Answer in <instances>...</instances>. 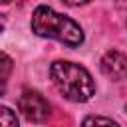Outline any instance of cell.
<instances>
[{"label": "cell", "mask_w": 127, "mask_h": 127, "mask_svg": "<svg viewBox=\"0 0 127 127\" xmlns=\"http://www.w3.org/2000/svg\"><path fill=\"white\" fill-rule=\"evenodd\" d=\"M50 75L58 91L69 101L83 103L91 99V95L95 93V83H93L91 73L77 64L54 62L50 67Z\"/></svg>", "instance_id": "obj_1"}, {"label": "cell", "mask_w": 127, "mask_h": 127, "mask_svg": "<svg viewBox=\"0 0 127 127\" xmlns=\"http://www.w3.org/2000/svg\"><path fill=\"white\" fill-rule=\"evenodd\" d=\"M32 32L42 36V38H52L58 40L65 46H79L83 42V32L79 24H75L71 18L48 8V6H38L32 14Z\"/></svg>", "instance_id": "obj_2"}, {"label": "cell", "mask_w": 127, "mask_h": 127, "mask_svg": "<svg viewBox=\"0 0 127 127\" xmlns=\"http://www.w3.org/2000/svg\"><path fill=\"white\" fill-rule=\"evenodd\" d=\"M18 109L22 111V115L28 119V121H34V123H40V121H46L50 117V103L48 99L38 93V91H32V89H26L20 97H18Z\"/></svg>", "instance_id": "obj_3"}, {"label": "cell", "mask_w": 127, "mask_h": 127, "mask_svg": "<svg viewBox=\"0 0 127 127\" xmlns=\"http://www.w3.org/2000/svg\"><path fill=\"white\" fill-rule=\"evenodd\" d=\"M101 71L111 79H123L127 73V58L119 50H111L101 58Z\"/></svg>", "instance_id": "obj_4"}, {"label": "cell", "mask_w": 127, "mask_h": 127, "mask_svg": "<svg viewBox=\"0 0 127 127\" xmlns=\"http://www.w3.org/2000/svg\"><path fill=\"white\" fill-rule=\"evenodd\" d=\"M12 58H8L4 52H0V97L4 95L6 91V83H8V77L12 73Z\"/></svg>", "instance_id": "obj_5"}, {"label": "cell", "mask_w": 127, "mask_h": 127, "mask_svg": "<svg viewBox=\"0 0 127 127\" xmlns=\"http://www.w3.org/2000/svg\"><path fill=\"white\" fill-rule=\"evenodd\" d=\"M0 125H18V117L10 107L0 105Z\"/></svg>", "instance_id": "obj_6"}, {"label": "cell", "mask_w": 127, "mask_h": 127, "mask_svg": "<svg viewBox=\"0 0 127 127\" xmlns=\"http://www.w3.org/2000/svg\"><path fill=\"white\" fill-rule=\"evenodd\" d=\"M93 123H97V125H117L113 119H107V117H85L83 119V125H93Z\"/></svg>", "instance_id": "obj_7"}, {"label": "cell", "mask_w": 127, "mask_h": 127, "mask_svg": "<svg viewBox=\"0 0 127 127\" xmlns=\"http://www.w3.org/2000/svg\"><path fill=\"white\" fill-rule=\"evenodd\" d=\"M62 2H65V4H69V6H81V4H85V2H89V0H62Z\"/></svg>", "instance_id": "obj_8"}, {"label": "cell", "mask_w": 127, "mask_h": 127, "mask_svg": "<svg viewBox=\"0 0 127 127\" xmlns=\"http://www.w3.org/2000/svg\"><path fill=\"white\" fill-rule=\"evenodd\" d=\"M8 2H10V0H0V4H8Z\"/></svg>", "instance_id": "obj_9"}]
</instances>
